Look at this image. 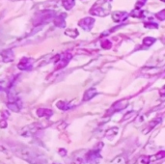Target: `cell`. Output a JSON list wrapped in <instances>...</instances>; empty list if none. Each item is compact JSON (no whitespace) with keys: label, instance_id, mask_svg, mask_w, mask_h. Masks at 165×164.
Returning a JSON list of instances; mask_svg holds the SVG:
<instances>
[{"label":"cell","instance_id":"obj_32","mask_svg":"<svg viewBox=\"0 0 165 164\" xmlns=\"http://www.w3.org/2000/svg\"><path fill=\"white\" fill-rule=\"evenodd\" d=\"M159 95H160V97H165V86L159 90Z\"/></svg>","mask_w":165,"mask_h":164},{"label":"cell","instance_id":"obj_7","mask_svg":"<svg viewBox=\"0 0 165 164\" xmlns=\"http://www.w3.org/2000/svg\"><path fill=\"white\" fill-rule=\"evenodd\" d=\"M73 58V55L69 53H65L63 55H61L59 61H57V65H56V70H60V69L65 68L68 63L69 62V60Z\"/></svg>","mask_w":165,"mask_h":164},{"label":"cell","instance_id":"obj_27","mask_svg":"<svg viewBox=\"0 0 165 164\" xmlns=\"http://www.w3.org/2000/svg\"><path fill=\"white\" fill-rule=\"evenodd\" d=\"M101 47L103 48H105V49H108V48H110L112 47V44H111V42L108 41V40H103L101 42Z\"/></svg>","mask_w":165,"mask_h":164},{"label":"cell","instance_id":"obj_16","mask_svg":"<svg viewBox=\"0 0 165 164\" xmlns=\"http://www.w3.org/2000/svg\"><path fill=\"white\" fill-rule=\"evenodd\" d=\"M142 71V73L143 74H146V75H150V76H153V75H155L156 73H158L159 71L158 69L156 68H144Z\"/></svg>","mask_w":165,"mask_h":164},{"label":"cell","instance_id":"obj_33","mask_svg":"<svg viewBox=\"0 0 165 164\" xmlns=\"http://www.w3.org/2000/svg\"><path fill=\"white\" fill-rule=\"evenodd\" d=\"M0 126H1L2 128L6 127L7 126V122H6V121H1V122H0Z\"/></svg>","mask_w":165,"mask_h":164},{"label":"cell","instance_id":"obj_12","mask_svg":"<svg viewBox=\"0 0 165 164\" xmlns=\"http://www.w3.org/2000/svg\"><path fill=\"white\" fill-rule=\"evenodd\" d=\"M65 16L66 15L65 14H62V15H59L58 16L54 19L53 22L54 24L56 25L57 27L59 28H64L66 26V22H65Z\"/></svg>","mask_w":165,"mask_h":164},{"label":"cell","instance_id":"obj_21","mask_svg":"<svg viewBox=\"0 0 165 164\" xmlns=\"http://www.w3.org/2000/svg\"><path fill=\"white\" fill-rule=\"evenodd\" d=\"M62 4H63V6H64V8L66 10H71L72 8L74 6L75 1H74V0H63Z\"/></svg>","mask_w":165,"mask_h":164},{"label":"cell","instance_id":"obj_3","mask_svg":"<svg viewBox=\"0 0 165 164\" xmlns=\"http://www.w3.org/2000/svg\"><path fill=\"white\" fill-rule=\"evenodd\" d=\"M42 127V124H31L29 126H26L25 127H23L21 129V134L24 135V136L33 135L36 132H38V131L41 129Z\"/></svg>","mask_w":165,"mask_h":164},{"label":"cell","instance_id":"obj_23","mask_svg":"<svg viewBox=\"0 0 165 164\" xmlns=\"http://www.w3.org/2000/svg\"><path fill=\"white\" fill-rule=\"evenodd\" d=\"M7 106H8L9 109H11L12 111H15V112H19V111H20V107L17 106V104H16V101L9 102L8 104H7Z\"/></svg>","mask_w":165,"mask_h":164},{"label":"cell","instance_id":"obj_28","mask_svg":"<svg viewBox=\"0 0 165 164\" xmlns=\"http://www.w3.org/2000/svg\"><path fill=\"white\" fill-rule=\"evenodd\" d=\"M155 16H156V19L161 20V21L165 20V10H162L159 13H158V14L155 15Z\"/></svg>","mask_w":165,"mask_h":164},{"label":"cell","instance_id":"obj_17","mask_svg":"<svg viewBox=\"0 0 165 164\" xmlns=\"http://www.w3.org/2000/svg\"><path fill=\"white\" fill-rule=\"evenodd\" d=\"M56 106L61 109V110H64V111H67V110H69L72 109L74 106H72L71 104H69V102H66V101H63V100H60L56 103Z\"/></svg>","mask_w":165,"mask_h":164},{"label":"cell","instance_id":"obj_4","mask_svg":"<svg viewBox=\"0 0 165 164\" xmlns=\"http://www.w3.org/2000/svg\"><path fill=\"white\" fill-rule=\"evenodd\" d=\"M53 18H54V12H52V11L42 12V13L38 15V21L34 22V24L35 25H37V24L39 25V24L45 23V22H48Z\"/></svg>","mask_w":165,"mask_h":164},{"label":"cell","instance_id":"obj_31","mask_svg":"<svg viewBox=\"0 0 165 164\" xmlns=\"http://www.w3.org/2000/svg\"><path fill=\"white\" fill-rule=\"evenodd\" d=\"M59 153L62 155V157H65V155L67 154V151L64 150V149H60V150H59Z\"/></svg>","mask_w":165,"mask_h":164},{"label":"cell","instance_id":"obj_30","mask_svg":"<svg viewBox=\"0 0 165 164\" xmlns=\"http://www.w3.org/2000/svg\"><path fill=\"white\" fill-rule=\"evenodd\" d=\"M146 1H147V0H138V1L136 2V4H135V9L139 10L140 8H142L145 5Z\"/></svg>","mask_w":165,"mask_h":164},{"label":"cell","instance_id":"obj_29","mask_svg":"<svg viewBox=\"0 0 165 164\" xmlns=\"http://www.w3.org/2000/svg\"><path fill=\"white\" fill-rule=\"evenodd\" d=\"M154 158L158 159V160L162 159V158H165V151H160V152H158L156 154H154Z\"/></svg>","mask_w":165,"mask_h":164},{"label":"cell","instance_id":"obj_15","mask_svg":"<svg viewBox=\"0 0 165 164\" xmlns=\"http://www.w3.org/2000/svg\"><path fill=\"white\" fill-rule=\"evenodd\" d=\"M119 132V128L118 127H112L111 129H108L105 133V137L108 138L109 140L114 139V137H116L118 135Z\"/></svg>","mask_w":165,"mask_h":164},{"label":"cell","instance_id":"obj_22","mask_svg":"<svg viewBox=\"0 0 165 164\" xmlns=\"http://www.w3.org/2000/svg\"><path fill=\"white\" fill-rule=\"evenodd\" d=\"M154 42H155L154 38H153V37H146L143 40V45L146 46V47H151Z\"/></svg>","mask_w":165,"mask_h":164},{"label":"cell","instance_id":"obj_10","mask_svg":"<svg viewBox=\"0 0 165 164\" xmlns=\"http://www.w3.org/2000/svg\"><path fill=\"white\" fill-rule=\"evenodd\" d=\"M90 13L94 16H105L106 15H108V11L104 10L102 7H100L98 5L94 6L90 10Z\"/></svg>","mask_w":165,"mask_h":164},{"label":"cell","instance_id":"obj_2","mask_svg":"<svg viewBox=\"0 0 165 164\" xmlns=\"http://www.w3.org/2000/svg\"><path fill=\"white\" fill-rule=\"evenodd\" d=\"M103 148V143H100L95 149L91 150L86 154V161L89 164H99L101 160V149Z\"/></svg>","mask_w":165,"mask_h":164},{"label":"cell","instance_id":"obj_9","mask_svg":"<svg viewBox=\"0 0 165 164\" xmlns=\"http://www.w3.org/2000/svg\"><path fill=\"white\" fill-rule=\"evenodd\" d=\"M161 122H162V119L160 118V117H158V118H154V120H152L151 122L149 123V125H148V126L144 129V131H143V133L144 134H147V133H149L150 131H152L153 129L154 128V127H156L158 125H160L161 124Z\"/></svg>","mask_w":165,"mask_h":164},{"label":"cell","instance_id":"obj_19","mask_svg":"<svg viewBox=\"0 0 165 164\" xmlns=\"http://www.w3.org/2000/svg\"><path fill=\"white\" fill-rule=\"evenodd\" d=\"M136 116H137V113H136L135 111H130V112H128V113H127V114L123 117V119H122L121 122H126V121H132V120H133Z\"/></svg>","mask_w":165,"mask_h":164},{"label":"cell","instance_id":"obj_34","mask_svg":"<svg viewBox=\"0 0 165 164\" xmlns=\"http://www.w3.org/2000/svg\"><path fill=\"white\" fill-rule=\"evenodd\" d=\"M3 89V86H2V84L1 83H0V91H1Z\"/></svg>","mask_w":165,"mask_h":164},{"label":"cell","instance_id":"obj_18","mask_svg":"<svg viewBox=\"0 0 165 164\" xmlns=\"http://www.w3.org/2000/svg\"><path fill=\"white\" fill-rule=\"evenodd\" d=\"M3 61L4 62H11L14 59V53L12 50H7L3 52Z\"/></svg>","mask_w":165,"mask_h":164},{"label":"cell","instance_id":"obj_26","mask_svg":"<svg viewBox=\"0 0 165 164\" xmlns=\"http://www.w3.org/2000/svg\"><path fill=\"white\" fill-rule=\"evenodd\" d=\"M144 26L146 28H158V24L151 20L150 22H145L144 23Z\"/></svg>","mask_w":165,"mask_h":164},{"label":"cell","instance_id":"obj_6","mask_svg":"<svg viewBox=\"0 0 165 164\" xmlns=\"http://www.w3.org/2000/svg\"><path fill=\"white\" fill-rule=\"evenodd\" d=\"M32 66H33V60L30 58L24 57L20 61L19 65H17V68L21 71H30L32 69Z\"/></svg>","mask_w":165,"mask_h":164},{"label":"cell","instance_id":"obj_5","mask_svg":"<svg viewBox=\"0 0 165 164\" xmlns=\"http://www.w3.org/2000/svg\"><path fill=\"white\" fill-rule=\"evenodd\" d=\"M127 105H128V100H118V101H116L114 104L111 106L110 110L108 111V114H110V113L113 114V113H115V112H119V111L124 110Z\"/></svg>","mask_w":165,"mask_h":164},{"label":"cell","instance_id":"obj_20","mask_svg":"<svg viewBox=\"0 0 165 164\" xmlns=\"http://www.w3.org/2000/svg\"><path fill=\"white\" fill-rule=\"evenodd\" d=\"M150 161L151 157H149V155H141L137 159V164H150Z\"/></svg>","mask_w":165,"mask_h":164},{"label":"cell","instance_id":"obj_14","mask_svg":"<svg viewBox=\"0 0 165 164\" xmlns=\"http://www.w3.org/2000/svg\"><path fill=\"white\" fill-rule=\"evenodd\" d=\"M98 95V92L95 88H91L89 90H87L83 96V101H88L90 100H92L94 97H96Z\"/></svg>","mask_w":165,"mask_h":164},{"label":"cell","instance_id":"obj_11","mask_svg":"<svg viewBox=\"0 0 165 164\" xmlns=\"http://www.w3.org/2000/svg\"><path fill=\"white\" fill-rule=\"evenodd\" d=\"M128 15L125 12H116L112 15V19L115 22H122L125 21L127 19Z\"/></svg>","mask_w":165,"mask_h":164},{"label":"cell","instance_id":"obj_1","mask_svg":"<svg viewBox=\"0 0 165 164\" xmlns=\"http://www.w3.org/2000/svg\"><path fill=\"white\" fill-rule=\"evenodd\" d=\"M14 152L19 155L20 157L23 158L24 160L28 161L31 164H45L47 163V160L43 158L42 155H39L36 152L33 150H30L26 147H19V148L14 149Z\"/></svg>","mask_w":165,"mask_h":164},{"label":"cell","instance_id":"obj_24","mask_svg":"<svg viewBox=\"0 0 165 164\" xmlns=\"http://www.w3.org/2000/svg\"><path fill=\"white\" fill-rule=\"evenodd\" d=\"M65 34H66V35H68V36H69V37H72V38H75L78 35V32L75 29H74V30L73 29H69V30H67L65 32Z\"/></svg>","mask_w":165,"mask_h":164},{"label":"cell","instance_id":"obj_36","mask_svg":"<svg viewBox=\"0 0 165 164\" xmlns=\"http://www.w3.org/2000/svg\"><path fill=\"white\" fill-rule=\"evenodd\" d=\"M153 164H156V163H153Z\"/></svg>","mask_w":165,"mask_h":164},{"label":"cell","instance_id":"obj_13","mask_svg":"<svg viewBox=\"0 0 165 164\" xmlns=\"http://www.w3.org/2000/svg\"><path fill=\"white\" fill-rule=\"evenodd\" d=\"M52 114H53V111H52L51 109H48V108H39L37 110V115L38 117H46V118H49L52 116Z\"/></svg>","mask_w":165,"mask_h":164},{"label":"cell","instance_id":"obj_25","mask_svg":"<svg viewBox=\"0 0 165 164\" xmlns=\"http://www.w3.org/2000/svg\"><path fill=\"white\" fill-rule=\"evenodd\" d=\"M130 16H133V18H142L144 16V12H141V11H138V10H133L132 13H130Z\"/></svg>","mask_w":165,"mask_h":164},{"label":"cell","instance_id":"obj_8","mask_svg":"<svg viewBox=\"0 0 165 164\" xmlns=\"http://www.w3.org/2000/svg\"><path fill=\"white\" fill-rule=\"evenodd\" d=\"M94 23H95V20L93 18H85L78 22V25H79L81 28H83L84 30L89 31L93 27Z\"/></svg>","mask_w":165,"mask_h":164},{"label":"cell","instance_id":"obj_35","mask_svg":"<svg viewBox=\"0 0 165 164\" xmlns=\"http://www.w3.org/2000/svg\"><path fill=\"white\" fill-rule=\"evenodd\" d=\"M161 1H163V2H165V0H161Z\"/></svg>","mask_w":165,"mask_h":164}]
</instances>
